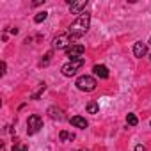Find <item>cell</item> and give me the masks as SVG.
I'll list each match as a JSON object with an SVG mask.
<instances>
[{
    "label": "cell",
    "instance_id": "cell-1",
    "mask_svg": "<svg viewBox=\"0 0 151 151\" xmlns=\"http://www.w3.org/2000/svg\"><path fill=\"white\" fill-rule=\"evenodd\" d=\"M89 25H91V13L84 11L77 20L69 25L68 34L71 36V39H78V37H82V36L89 30Z\"/></svg>",
    "mask_w": 151,
    "mask_h": 151
},
{
    "label": "cell",
    "instance_id": "cell-2",
    "mask_svg": "<svg viewBox=\"0 0 151 151\" xmlns=\"http://www.w3.org/2000/svg\"><path fill=\"white\" fill-rule=\"evenodd\" d=\"M75 86H77L80 91H84V93H93L96 89L98 82H96L94 77H91V75H82V77L77 78V84H75Z\"/></svg>",
    "mask_w": 151,
    "mask_h": 151
},
{
    "label": "cell",
    "instance_id": "cell-3",
    "mask_svg": "<svg viewBox=\"0 0 151 151\" xmlns=\"http://www.w3.org/2000/svg\"><path fill=\"white\" fill-rule=\"evenodd\" d=\"M84 57L82 59H75V60H69V62H66L62 68H60V71H62V75L64 77H73V75H77V71L84 66Z\"/></svg>",
    "mask_w": 151,
    "mask_h": 151
},
{
    "label": "cell",
    "instance_id": "cell-4",
    "mask_svg": "<svg viewBox=\"0 0 151 151\" xmlns=\"http://www.w3.org/2000/svg\"><path fill=\"white\" fill-rule=\"evenodd\" d=\"M71 36L68 34V32H64V34H59V36H55L53 37V41H52V46L55 48V50H68L69 46H71Z\"/></svg>",
    "mask_w": 151,
    "mask_h": 151
},
{
    "label": "cell",
    "instance_id": "cell-5",
    "mask_svg": "<svg viewBox=\"0 0 151 151\" xmlns=\"http://www.w3.org/2000/svg\"><path fill=\"white\" fill-rule=\"evenodd\" d=\"M41 128H43V119H41L37 114H32V116L27 119V133H29V135H34V133H37Z\"/></svg>",
    "mask_w": 151,
    "mask_h": 151
},
{
    "label": "cell",
    "instance_id": "cell-6",
    "mask_svg": "<svg viewBox=\"0 0 151 151\" xmlns=\"http://www.w3.org/2000/svg\"><path fill=\"white\" fill-rule=\"evenodd\" d=\"M84 52H86V46H84V45H71V46L66 50V55H68L71 60H75V59H82Z\"/></svg>",
    "mask_w": 151,
    "mask_h": 151
},
{
    "label": "cell",
    "instance_id": "cell-7",
    "mask_svg": "<svg viewBox=\"0 0 151 151\" xmlns=\"http://www.w3.org/2000/svg\"><path fill=\"white\" fill-rule=\"evenodd\" d=\"M69 4V9L73 14H82V9H86L87 6V0H82V2H71V0H68Z\"/></svg>",
    "mask_w": 151,
    "mask_h": 151
},
{
    "label": "cell",
    "instance_id": "cell-8",
    "mask_svg": "<svg viewBox=\"0 0 151 151\" xmlns=\"http://www.w3.org/2000/svg\"><path fill=\"white\" fill-rule=\"evenodd\" d=\"M146 53H147V46H146V43L137 41V43L133 45V55H135L137 59H142Z\"/></svg>",
    "mask_w": 151,
    "mask_h": 151
},
{
    "label": "cell",
    "instance_id": "cell-9",
    "mask_svg": "<svg viewBox=\"0 0 151 151\" xmlns=\"http://www.w3.org/2000/svg\"><path fill=\"white\" fill-rule=\"evenodd\" d=\"M93 73L96 75V77H100V78H109V68L107 66H103V64H96L94 68H93Z\"/></svg>",
    "mask_w": 151,
    "mask_h": 151
},
{
    "label": "cell",
    "instance_id": "cell-10",
    "mask_svg": "<svg viewBox=\"0 0 151 151\" xmlns=\"http://www.w3.org/2000/svg\"><path fill=\"white\" fill-rule=\"evenodd\" d=\"M69 123L73 124V126H77V128H87L89 126V123L86 121V117H82V116H73L71 119H69Z\"/></svg>",
    "mask_w": 151,
    "mask_h": 151
},
{
    "label": "cell",
    "instance_id": "cell-11",
    "mask_svg": "<svg viewBox=\"0 0 151 151\" xmlns=\"http://www.w3.org/2000/svg\"><path fill=\"white\" fill-rule=\"evenodd\" d=\"M48 116L52 119H55V121H62L64 119V110L59 109V107H50L48 109Z\"/></svg>",
    "mask_w": 151,
    "mask_h": 151
},
{
    "label": "cell",
    "instance_id": "cell-12",
    "mask_svg": "<svg viewBox=\"0 0 151 151\" xmlns=\"http://www.w3.org/2000/svg\"><path fill=\"white\" fill-rule=\"evenodd\" d=\"M59 139H60V142H71V140H75V133H71V132H66V130H60V133H59Z\"/></svg>",
    "mask_w": 151,
    "mask_h": 151
},
{
    "label": "cell",
    "instance_id": "cell-13",
    "mask_svg": "<svg viewBox=\"0 0 151 151\" xmlns=\"http://www.w3.org/2000/svg\"><path fill=\"white\" fill-rule=\"evenodd\" d=\"M87 112H89V114H98V112H100V105H98L96 101H89V103H87Z\"/></svg>",
    "mask_w": 151,
    "mask_h": 151
},
{
    "label": "cell",
    "instance_id": "cell-14",
    "mask_svg": "<svg viewBox=\"0 0 151 151\" xmlns=\"http://www.w3.org/2000/svg\"><path fill=\"white\" fill-rule=\"evenodd\" d=\"M46 18H48V13H46V11H41V13H37V14L34 16V22H36V23H41V22H45Z\"/></svg>",
    "mask_w": 151,
    "mask_h": 151
},
{
    "label": "cell",
    "instance_id": "cell-15",
    "mask_svg": "<svg viewBox=\"0 0 151 151\" xmlns=\"http://www.w3.org/2000/svg\"><path fill=\"white\" fill-rule=\"evenodd\" d=\"M27 149H29V146L25 142H14L13 144V151H27Z\"/></svg>",
    "mask_w": 151,
    "mask_h": 151
},
{
    "label": "cell",
    "instance_id": "cell-16",
    "mask_svg": "<svg viewBox=\"0 0 151 151\" xmlns=\"http://www.w3.org/2000/svg\"><path fill=\"white\" fill-rule=\"evenodd\" d=\"M126 123H128L130 126H137L139 119H137V116H135V114H128V116H126Z\"/></svg>",
    "mask_w": 151,
    "mask_h": 151
},
{
    "label": "cell",
    "instance_id": "cell-17",
    "mask_svg": "<svg viewBox=\"0 0 151 151\" xmlns=\"http://www.w3.org/2000/svg\"><path fill=\"white\" fill-rule=\"evenodd\" d=\"M45 91H46V86H45V84H39V89H37V91L32 94V100H37V98H39V96H41Z\"/></svg>",
    "mask_w": 151,
    "mask_h": 151
},
{
    "label": "cell",
    "instance_id": "cell-18",
    "mask_svg": "<svg viewBox=\"0 0 151 151\" xmlns=\"http://www.w3.org/2000/svg\"><path fill=\"white\" fill-rule=\"evenodd\" d=\"M50 60H52V52H48V53L45 55V59H43L39 64H41V66H48V64H50Z\"/></svg>",
    "mask_w": 151,
    "mask_h": 151
},
{
    "label": "cell",
    "instance_id": "cell-19",
    "mask_svg": "<svg viewBox=\"0 0 151 151\" xmlns=\"http://www.w3.org/2000/svg\"><path fill=\"white\" fill-rule=\"evenodd\" d=\"M0 68H2V71H0V73H2V75H6V69H7V64L2 60V64H0Z\"/></svg>",
    "mask_w": 151,
    "mask_h": 151
},
{
    "label": "cell",
    "instance_id": "cell-20",
    "mask_svg": "<svg viewBox=\"0 0 151 151\" xmlns=\"http://www.w3.org/2000/svg\"><path fill=\"white\" fill-rule=\"evenodd\" d=\"M135 151H146V147L142 144H139V146H135Z\"/></svg>",
    "mask_w": 151,
    "mask_h": 151
},
{
    "label": "cell",
    "instance_id": "cell-21",
    "mask_svg": "<svg viewBox=\"0 0 151 151\" xmlns=\"http://www.w3.org/2000/svg\"><path fill=\"white\" fill-rule=\"evenodd\" d=\"M77 151H87V149H77Z\"/></svg>",
    "mask_w": 151,
    "mask_h": 151
},
{
    "label": "cell",
    "instance_id": "cell-22",
    "mask_svg": "<svg viewBox=\"0 0 151 151\" xmlns=\"http://www.w3.org/2000/svg\"><path fill=\"white\" fill-rule=\"evenodd\" d=\"M149 59H151V55H149Z\"/></svg>",
    "mask_w": 151,
    "mask_h": 151
},
{
    "label": "cell",
    "instance_id": "cell-23",
    "mask_svg": "<svg viewBox=\"0 0 151 151\" xmlns=\"http://www.w3.org/2000/svg\"><path fill=\"white\" fill-rule=\"evenodd\" d=\"M149 43H151V39H149Z\"/></svg>",
    "mask_w": 151,
    "mask_h": 151
},
{
    "label": "cell",
    "instance_id": "cell-24",
    "mask_svg": "<svg viewBox=\"0 0 151 151\" xmlns=\"http://www.w3.org/2000/svg\"><path fill=\"white\" fill-rule=\"evenodd\" d=\"M149 124H151V123H149Z\"/></svg>",
    "mask_w": 151,
    "mask_h": 151
}]
</instances>
